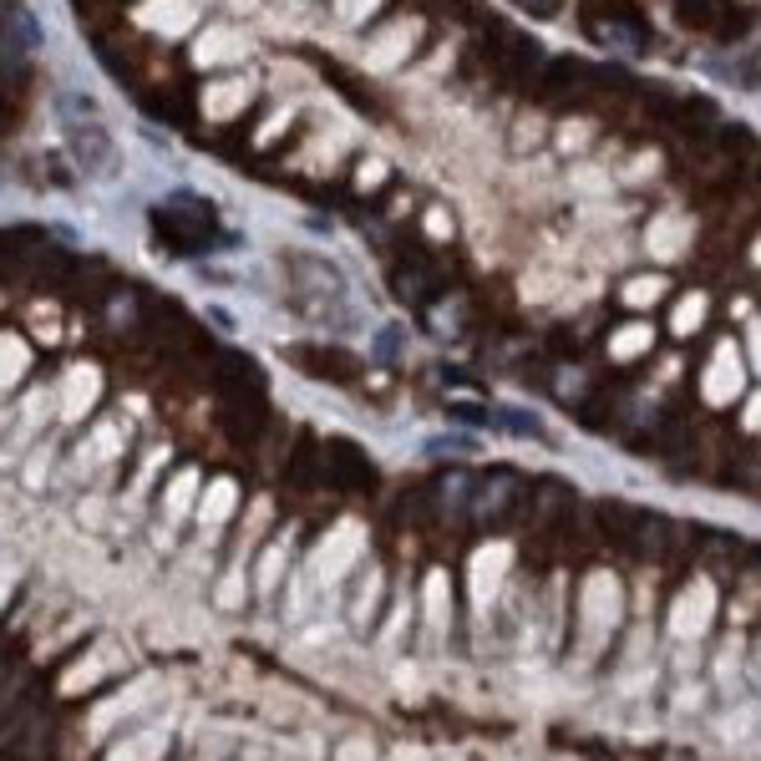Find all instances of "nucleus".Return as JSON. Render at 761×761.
I'll list each match as a JSON object with an SVG mask.
<instances>
[{
  "instance_id": "1",
  "label": "nucleus",
  "mask_w": 761,
  "mask_h": 761,
  "mask_svg": "<svg viewBox=\"0 0 761 761\" xmlns=\"http://www.w3.org/2000/svg\"><path fill=\"white\" fill-rule=\"evenodd\" d=\"M61 132H67V148H72V158L82 163L87 179H108L112 168H118V143H112V132L97 122V112L87 102L82 112H77V97L61 102Z\"/></svg>"
}]
</instances>
